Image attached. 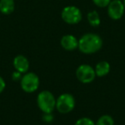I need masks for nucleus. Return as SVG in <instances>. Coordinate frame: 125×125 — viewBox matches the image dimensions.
<instances>
[{
    "instance_id": "1",
    "label": "nucleus",
    "mask_w": 125,
    "mask_h": 125,
    "mask_svg": "<svg viewBox=\"0 0 125 125\" xmlns=\"http://www.w3.org/2000/svg\"><path fill=\"white\" fill-rule=\"evenodd\" d=\"M102 46L103 40L96 33H86L78 40V49L84 54L96 53Z\"/></svg>"
},
{
    "instance_id": "2",
    "label": "nucleus",
    "mask_w": 125,
    "mask_h": 125,
    "mask_svg": "<svg viewBox=\"0 0 125 125\" xmlns=\"http://www.w3.org/2000/svg\"><path fill=\"white\" fill-rule=\"evenodd\" d=\"M57 99L52 92L44 90L37 96V104L43 113H52L56 109Z\"/></svg>"
},
{
    "instance_id": "3",
    "label": "nucleus",
    "mask_w": 125,
    "mask_h": 125,
    "mask_svg": "<svg viewBox=\"0 0 125 125\" xmlns=\"http://www.w3.org/2000/svg\"><path fill=\"white\" fill-rule=\"evenodd\" d=\"M75 106V99L74 96L68 93L61 94L56 100V109L61 114H68L71 112Z\"/></svg>"
},
{
    "instance_id": "4",
    "label": "nucleus",
    "mask_w": 125,
    "mask_h": 125,
    "mask_svg": "<svg viewBox=\"0 0 125 125\" xmlns=\"http://www.w3.org/2000/svg\"><path fill=\"white\" fill-rule=\"evenodd\" d=\"M21 87L25 93L33 94L38 90L40 87V78L35 73L27 72L21 76Z\"/></svg>"
},
{
    "instance_id": "5",
    "label": "nucleus",
    "mask_w": 125,
    "mask_h": 125,
    "mask_svg": "<svg viewBox=\"0 0 125 125\" xmlns=\"http://www.w3.org/2000/svg\"><path fill=\"white\" fill-rule=\"evenodd\" d=\"M75 75L79 82L84 84H88L94 82L96 78L94 69L87 63H83L78 66L75 71Z\"/></svg>"
},
{
    "instance_id": "6",
    "label": "nucleus",
    "mask_w": 125,
    "mask_h": 125,
    "mask_svg": "<svg viewBox=\"0 0 125 125\" xmlns=\"http://www.w3.org/2000/svg\"><path fill=\"white\" fill-rule=\"evenodd\" d=\"M61 16L64 22L70 25L77 24L82 19V11L75 6H66L62 10Z\"/></svg>"
},
{
    "instance_id": "7",
    "label": "nucleus",
    "mask_w": 125,
    "mask_h": 125,
    "mask_svg": "<svg viewBox=\"0 0 125 125\" xmlns=\"http://www.w3.org/2000/svg\"><path fill=\"white\" fill-rule=\"evenodd\" d=\"M108 16L113 20H119L124 14V4L120 0H112L107 6Z\"/></svg>"
},
{
    "instance_id": "8",
    "label": "nucleus",
    "mask_w": 125,
    "mask_h": 125,
    "mask_svg": "<svg viewBox=\"0 0 125 125\" xmlns=\"http://www.w3.org/2000/svg\"><path fill=\"white\" fill-rule=\"evenodd\" d=\"M60 44L62 48L69 52H72L78 48V40L72 34L63 35L60 40Z\"/></svg>"
},
{
    "instance_id": "9",
    "label": "nucleus",
    "mask_w": 125,
    "mask_h": 125,
    "mask_svg": "<svg viewBox=\"0 0 125 125\" xmlns=\"http://www.w3.org/2000/svg\"><path fill=\"white\" fill-rule=\"evenodd\" d=\"M13 66L16 71L25 74L29 70V61L25 56L17 55L13 60Z\"/></svg>"
},
{
    "instance_id": "10",
    "label": "nucleus",
    "mask_w": 125,
    "mask_h": 125,
    "mask_svg": "<svg viewBox=\"0 0 125 125\" xmlns=\"http://www.w3.org/2000/svg\"><path fill=\"white\" fill-rule=\"evenodd\" d=\"M110 70H111V65L107 61H101V62H98L94 68L96 76L98 77L105 76L106 75L109 74Z\"/></svg>"
},
{
    "instance_id": "11",
    "label": "nucleus",
    "mask_w": 125,
    "mask_h": 125,
    "mask_svg": "<svg viewBox=\"0 0 125 125\" xmlns=\"http://www.w3.org/2000/svg\"><path fill=\"white\" fill-rule=\"evenodd\" d=\"M15 10L14 0H0V11L4 15H10Z\"/></svg>"
},
{
    "instance_id": "12",
    "label": "nucleus",
    "mask_w": 125,
    "mask_h": 125,
    "mask_svg": "<svg viewBox=\"0 0 125 125\" xmlns=\"http://www.w3.org/2000/svg\"><path fill=\"white\" fill-rule=\"evenodd\" d=\"M87 21H88L89 24L92 27H99V24H100V17H99V13L96 10H93L88 12L87 14Z\"/></svg>"
},
{
    "instance_id": "13",
    "label": "nucleus",
    "mask_w": 125,
    "mask_h": 125,
    "mask_svg": "<svg viewBox=\"0 0 125 125\" xmlns=\"http://www.w3.org/2000/svg\"><path fill=\"white\" fill-rule=\"evenodd\" d=\"M95 125H114V119L110 115H103L97 120Z\"/></svg>"
},
{
    "instance_id": "14",
    "label": "nucleus",
    "mask_w": 125,
    "mask_h": 125,
    "mask_svg": "<svg viewBox=\"0 0 125 125\" xmlns=\"http://www.w3.org/2000/svg\"><path fill=\"white\" fill-rule=\"evenodd\" d=\"M74 125H95V123L89 117H81L75 122Z\"/></svg>"
},
{
    "instance_id": "15",
    "label": "nucleus",
    "mask_w": 125,
    "mask_h": 125,
    "mask_svg": "<svg viewBox=\"0 0 125 125\" xmlns=\"http://www.w3.org/2000/svg\"><path fill=\"white\" fill-rule=\"evenodd\" d=\"M111 0H93L94 4H96V5L100 8L107 7L110 3H111Z\"/></svg>"
},
{
    "instance_id": "16",
    "label": "nucleus",
    "mask_w": 125,
    "mask_h": 125,
    "mask_svg": "<svg viewBox=\"0 0 125 125\" xmlns=\"http://www.w3.org/2000/svg\"><path fill=\"white\" fill-rule=\"evenodd\" d=\"M43 120L46 123H51L53 120V116H52V113H44Z\"/></svg>"
},
{
    "instance_id": "17",
    "label": "nucleus",
    "mask_w": 125,
    "mask_h": 125,
    "mask_svg": "<svg viewBox=\"0 0 125 125\" xmlns=\"http://www.w3.org/2000/svg\"><path fill=\"white\" fill-rule=\"evenodd\" d=\"M21 73H20V72H18V71H14L12 73V75H11V77H12V80L13 81H21Z\"/></svg>"
},
{
    "instance_id": "18",
    "label": "nucleus",
    "mask_w": 125,
    "mask_h": 125,
    "mask_svg": "<svg viewBox=\"0 0 125 125\" xmlns=\"http://www.w3.org/2000/svg\"><path fill=\"white\" fill-rule=\"evenodd\" d=\"M5 87H6L5 81H4V78L0 75V94L4 92V90L5 89Z\"/></svg>"
},
{
    "instance_id": "19",
    "label": "nucleus",
    "mask_w": 125,
    "mask_h": 125,
    "mask_svg": "<svg viewBox=\"0 0 125 125\" xmlns=\"http://www.w3.org/2000/svg\"><path fill=\"white\" fill-rule=\"evenodd\" d=\"M123 4H124V8H125V0H123Z\"/></svg>"
}]
</instances>
